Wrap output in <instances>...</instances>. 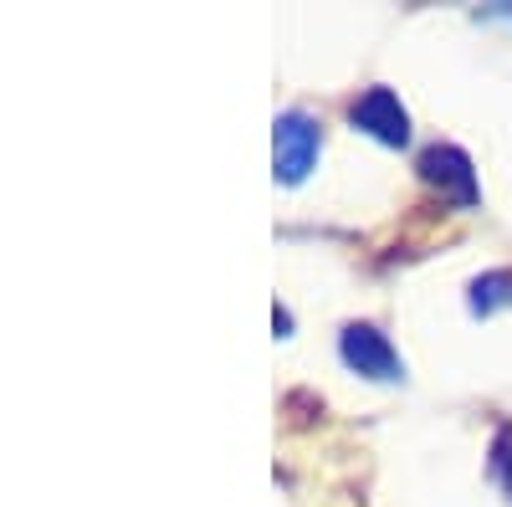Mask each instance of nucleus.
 <instances>
[{
  "label": "nucleus",
  "instance_id": "nucleus-1",
  "mask_svg": "<svg viewBox=\"0 0 512 507\" xmlns=\"http://www.w3.org/2000/svg\"><path fill=\"white\" fill-rule=\"evenodd\" d=\"M415 169H420V180L431 185V190H441V200H451L456 210H472L482 200L477 169H472V159H466L456 144H431V149L415 159Z\"/></svg>",
  "mask_w": 512,
  "mask_h": 507
},
{
  "label": "nucleus",
  "instance_id": "nucleus-2",
  "mask_svg": "<svg viewBox=\"0 0 512 507\" xmlns=\"http://www.w3.org/2000/svg\"><path fill=\"white\" fill-rule=\"evenodd\" d=\"M349 118H354V129H364L369 139L390 144V149L410 144V113L400 108V98L390 88H369L364 98H354Z\"/></svg>",
  "mask_w": 512,
  "mask_h": 507
},
{
  "label": "nucleus",
  "instance_id": "nucleus-3",
  "mask_svg": "<svg viewBox=\"0 0 512 507\" xmlns=\"http://www.w3.org/2000/svg\"><path fill=\"white\" fill-rule=\"evenodd\" d=\"M338 349H344V364H349V369H359V374H369V379H400V374H405L395 344H390L379 328H369V323H349L344 338H338Z\"/></svg>",
  "mask_w": 512,
  "mask_h": 507
},
{
  "label": "nucleus",
  "instance_id": "nucleus-4",
  "mask_svg": "<svg viewBox=\"0 0 512 507\" xmlns=\"http://www.w3.org/2000/svg\"><path fill=\"white\" fill-rule=\"evenodd\" d=\"M318 164V123L308 113H282L277 118V175L297 185Z\"/></svg>",
  "mask_w": 512,
  "mask_h": 507
},
{
  "label": "nucleus",
  "instance_id": "nucleus-5",
  "mask_svg": "<svg viewBox=\"0 0 512 507\" xmlns=\"http://www.w3.org/2000/svg\"><path fill=\"white\" fill-rule=\"evenodd\" d=\"M507 287H512V272H492V277H482V282L472 287V308H477V313H492L497 303L512 298Z\"/></svg>",
  "mask_w": 512,
  "mask_h": 507
},
{
  "label": "nucleus",
  "instance_id": "nucleus-6",
  "mask_svg": "<svg viewBox=\"0 0 512 507\" xmlns=\"http://www.w3.org/2000/svg\"><path fill=\"white\" fill-rule=\"evenodd\" d=\"M492 477L512 492V431H497V441H492Z\"/></svg>",
  "mask_w": 512,
  "mask_h": 507
}]
</instances>
